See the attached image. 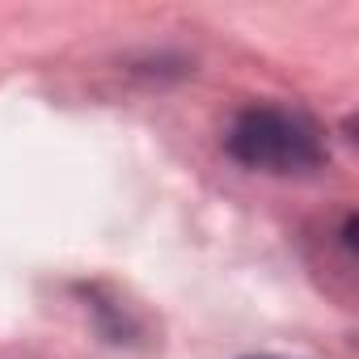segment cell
<instances>
[{"label": "cell", "mask_w": 359, "mask_h": 359, "mask_svg": "<svg viewBox=\"0 0 359 359\" xmlns=\"http://www.w3.org/2000/svg\"><path fill=\"white\" fill-rule=\"evenodd\" d=\"M245 359H283V355H245Z\"/></svg>", "instance_id": "cell-2"}, {"label": "cell", "mask_w": 359, "mask_h": 359, "mask_svg": "<svg viewBox=\"0 0 359 359\" xmlns=\"http://www.w3.org/2000/svg\"><path fill=\"white\" fill-rule=\"evenodd\" d=\"M224 148L245 169L262 173H309L321 165L325 148L317 127L287 106H250L233 118Z\"/></svg>", "instance_id": "cell-1"}]
</instances>
